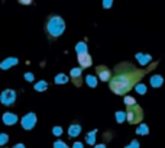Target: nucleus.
Returning <instances> with one entry per match:
<instances>
[{
    "mask_svg": "<svg viewBox=\"0 0 165 148\" xmlns=\"http://www.w3.org/2000/svg\"><path fill=\"white\" fill-rule=\"evenodd\" d=\"M156 66V62L145 70H140L136 68L132 62H120L117 64L113 70V77L109 81V87L114 94H119V96H125L128 92H130L132 87H135L138 81L142 78L152 67Z\"/></svg>",
    "mask_w": 165,
    "mask_h": 148,
    "instance_id": "1",
    "label": "nucleus"
},
{
    "mask_svg": "<svg viewBox=\"0 0 165 148\" xmlns=\"http://www.w3.org/2000/svg\"><path fill=\"white\" fill-rule=\"evenodd\" d=\"M64 31H65V22L61 16H58V15L48 16V19L45 22V32L49 36V39L59 38L64 33Z\"/></svg>",
    "mask_w": 165,
    "mask_h": 148,
    "instance_id": "2",
    "label": "nucleus"
},
{
    "mask_svg": "<svg viewBox=\"0 0 165 148\" xmlns=\"http://www.w3.org/2000/svg\"><path fill=\"white\" fill-rule=\"evenodd\" d=\"M126 116H128L126 119H128L129 123L136 125V123H139L140 121L144 119V110H142V108H140L139 104L128 106V109H126Z\"/></svg>",
    "mask_w": 165,
    "mask_h": 148,
    "instance_id": "3",
    "label": "nucleus"
},
{
    "mask_svg": "<svg viewBox=\"0 0 165 148\" xmlns=\"http://www.w3.org/2000/svg\"><path fill=\"white\" fill-rule=\"evenodd\" d=\"M15 100H16V92L12 89H6L0 94V102L5 106H12V104H15Z\"/></svg>",
    "mask_w": 165,
    "mask_h": 148,
    "instance_id": "4",
    "label": "nucleus"
},
{
    "mask_svg": "<svg viewBox=\"0 0 165 148\" xmlns=\"http://www.w3.org/2000/svg\"><path fill=\"white\" fill-rule=\"evenodd\" d=\"M20 123H22V126H23V129H26V131L32 129L33 126L36 125V115H35L33 112H31V113H26L25 116L22 118Z\"/></svg>",
    "mask_w": 165,
    "mask_h": 148,
    "instance_id": "5",
    "label": "nucleus"
},
{
    "mask_svg": "<svg viewBox=\"0 0 165 148\" xmlns=\"http://www.w3.org/2000/svg\"><path fill=\"white\" fill-rule=\"evenodd\" d=\"M96 73H97V76L102 81H110L112 80V71L106 66H99L96 68Z\"/></svg>",
    "mask_w": 165,
    "mask_h": 148,
    "instance_id": "6",
    "label": "nucleus"
},
{
    "mask_svg": "<svg viewBox=\"0 0 165 148\" xmlns=\"http://www.w3.org/2000/svg\"><path fill=\"white\" fill-rule=\"evenodd\" d=\"M77 60H78L80 66H81L83 68H87V67H90V66L93 64L91 55H90L88 52H87V54H78V55H77Z\"/></svg>",
    "mask_w": 165,
    "mask_h": 148,
    "instance_id": "7",
    "label": "nucleus"
},
{
    "mask_svg": "<svg viewBox=\"0 0 165 148\" xmlns=\"http://www.w3.org/2000/svg\"><path fill=\"white\" fill-rule=\"evenodd\" d=\"M71 80H73V83L75 84V86H81V68H71Z\"/></svg>",
    "mask_w": 165,
    "mask_h": 148,
    "instance_id": "8",
    "label": "nucleus"
},
{
    "mask_svg": "<svg viewBox=\"0 0 165 148\" xmlns=\"http://www.w3.org/2000/svg\"><path fill=\"white\" fill-rule=\"evenodd\" d=\"M17 62H19L17 58H15V57H9V58H6V60H3L2 62H0V68H2V70H7V68L16 66Z\"/></svg>",
    "mask_w": 165,
    "mask_h": 148,
    "instance_id": "9",
    "label": "nucleus"
},
{
    "mask_svg": "<svg viewBox=\"0 0 165 148\" xmlns=\"http://www.w3.org/2000/svg\"><path fill=\"white\" fill-rule=\"evenodd\" d=\"M17 122V116L15 115V113H9V112H6L5 115H3V123L5 125H15Z\"/></svg>",
    "mask_w": 165,
    "mask_h": 148,
    "instance_id": "10",
    "label": "nucleus"
},
{
    "mask_svg": "<svg viewBox=\"0 0 165 148\" xmlns=\"http://www.w3.org/2000/svg\"><path fill=\"white\" fill-rule=\"evenodd\" d=\"M80 132H81V126H80V125H77V123H73V125L68 128V137H71V138L78 137V135H80Z\"/></svg>",
    "mask_w": 165,
    "mask_h": 148,
    "instance_id": "11",
    "label": "nucleus"
},
{
    "mask_svg": "<svg viewBox=\"0 0 165 148\" xmlns=\"http://www.w3.org/2000/svg\"><path fill=\"white\" fill-rule=\"evenodd\" d=\"M162 83H164V78L161 76H154L151 78V84H152V87H159L162 86Z\"/></svg>",
    "mask_w": 165,
    "mask_h": 148,
    "instance_id": "12",
    "label": "nucleus"
},
{
    "mask_svg": "<svg viewBox=\"0 0 165 148\" xmlns=\"http://www.w3.org/2000/svg\"><path fill=\"white\" fill-rule=\"evenodd\" d=\"M136 58H138V61H139L142 66L148 64V62L151 61V55H144V54H136Z\"/></svg>",
    "mask_w": 165,
    "mask_h": 148,
    "instance_id": "13",
    "label": "nucleus"
},
{
    "mask_svg": "<svg viewBox=\"0 0 165 148\" xmlns=\"http://www.w3.org/2000/svg\"><path fill=\"white\" fill-rule=\"evenodd\" d=\"M96 134H97V131H96V129L91 131L90 134H87V137H86V142H87V144H90V145H93L94 142H96Z\"/></svg>",
    "mask_w": 165,
    "mask_h": 148,
    "instance_id": "14",
    "label": "nucleus"
},
{
    "mask_svg": "<svg viewBox=\"0 0 165 148\" xmlns=\"http://www.w3.org/2000/svg\"><path fill=\"white\" fill-rule=\"evenodd\" d=\"M86 83L88 84L90 87H93V89L97 87V78L94 77V76H90V74H88V76L86 77Z\"/></svg>",
    "mask_w": 165,
    "mask_h": 148,
    "instance_id": "15",
    "label": "nucleus"
},
{
    "mask_svg": "<svg viewBox=\"0 0 165 148\" xmlns=\"http://www.w3.org/2000/svg\"><path fill=\"white\" fill-rule=\"evenodd\" d=\"M46 89H48V83H46V81H38L36 84H35V90L36 92H45Z\"/></svg>",
    "mask_w": 165,
    "mask_h": 148,
    "instance_id": "16",
    "label": "nucleus"
},
{
    "mask_svg": "<svg viewBox=\"0 0 165 148\" xmlns=\"http://www.w3.org/2000/svg\"><path fill=\"white\" fill-rule=\"evenodd\" d=\"M75 51H77V55L78 54H87V45L84 42H78L75 45Z\"/></svg>",
    "mask_w": 165,
    "mask_h": 148,
    "instance_id": "17",
    "label": "nucleus"
},
{
    "mask_svg": "<svg viewBox=\"0 0 165 148\" xmlns=\"http://www.w3.org/2000/svg\"><path fill=\"white\" fill-rule=\"evenodd\" d=\"M67 76L65 74H62V73H59V74H57L55 76V78H54V81L57 83V84H64V83H67Z\"/></svg>",
    "mask_w": 165,
    "mask_h": 148,
    "instance_id": "18",
    "label": "nucleus"
},
{
    "mask_svg": "<svg viewBox=\"0 0 165 148\" xmlns=\"http://www.w3.org/2000/svg\"><path fill=\"white\" fill-rule=\"evenodd\" d=\"M148 132H149V129H148L146 125H140L139 128L136 129V134H138V135H146Z\"/></svg>",
    "mask_w": 165,
    "mask_h": 148,
    "instance_id": "19",
    "label": "nucleus"
},
{
    "mask_svg": "<svg viewBox=\"0 0 165 148\" xmlns=\"http://www.w3.org/2000/svg\"><path fill=\"white\" fill-rule=\"evenodd\" d=\"M125 118H128L125 112H120V110H119V112H116V121L119 122V123H122V122L125 121Z\"/></svg>",
    "mask_w": 165,
    "mask_h": 148,
    "instance_id": "20",
    "label": "nucleus"
},
{
    "mask_svg": "<svg viewBox=\"0 0 165 148\" xmlns=\"http://www.w3.org/2000/svg\"><path fill=\"white\" fill-rule=\"evenodd\" d=\"M125 103L126 106H133V104H136V100L132 96H125Z\"/></svg>",
    "mask_w": 165,
    "mask_h": 148,
    "instance_id": "21",
    "label": "nucleus"
},
{
    "mask_svg": "<svg viewBox=\"0 0 165 148\" xmlns=\"http://www.w3.org/2000/svg\"><path fill=\"white\" fill-rule=\"evenodd\" d=\"M135 87H136V92H138V93L145 94V92H146V86H145V84H140V83H139V84H136Z\"/></svg>",
    "mask_w": 165,
    "mask_h": 148,
    "instance_id": "22",
    "label": "nucleus"
},
{
    "mask_svg": "<svg viewBox=\"0 0 165 148\" xmlns=\"http://www.w3.org/2000/svg\"><path fill=\"white\" fill-rule=\"evenodd\" d=\"M52 134L55 137H61L62 135V128H61V126H54V128H52Z\"/></svg>",
    "mask_w": 165,
    "mask_h": 148,
    "instance_id": "23",
    "label": "nucleus"
},
{
    "mask_svg": "<svg viewBox=\"0 0 165 148\" xmlns=\"http://www.w3.org/2000/svg\"><path fill=\"white\" fill-rule=\"evenodd\" d=\"M54 148H68V145L65 144V142H62V141H55L54 142Z\"/></svg>",
    "mask_w": 165,
    "mask_h": 148,
    "instance_id": "24",
    "label": "nucleus"
},
{
    "mask_svg": "<svg viewBox=\"0 0 165 148\" xmlns=\"http://www.w3.org/2000/svg\"><path fill=\"white\" fill-rule=\"evenodd\" d=\"M9 141V135L7 134H0V145H3Z\"/></svg>",
    "mask_w": 165,
    "mask_h": 148,
    "instance_id": "25",
    "label": "nucleus"
},
{
    "mask_svg": "<svg viewBox=\"0 0 165 148\" xmlns=\"http://www.w3.org/2000/svg\"><path fill=\"white\" fill-rule=\"evenodd\" d=\"M113 5V0H103V7L104 9H110Z\"/></svg>",
    "mask_w": 165,
    "mask_h": 148,
    "instance_id": "26",
    "label": "nucleus"
},
{
    "mask_svg": "<svg viewBox=\"0 0 165 148\" xmlns=\"http://www.w3.org/2000/svg\"><path fill=\"white\" fill-rule=\"evenodd\" d=\"M25 78H26V81H33V80H35V76H33L32 73H25Z\"/></svg>",
    "mask_w": 165,
    "mask_h": 148,
    "instance_id": "27",
    "label": "nucleus"
},
{
    "mask_svg": "<svg viewBox=\"0 0 165 148\" xmlns=\"http://www.w3.org/2000/svg\"><path fill=\"white\" fill-rule=\"evenodd\" d=\"M125 148H139V142L135 139V141H132V142H130L128 147H125Z\"/></svg>",
    "mask_w": 165,
    "mask_h": 148,
    "instance_id": "28",
    "label": "nucleus"
},
{
    "mask_svg": "<svg viewBox=\"0 0 165 148\" xmlns=\"http://www.w3.org/2000/svg\"><path fill=\"white\" fill-rule=\"evenodd\" d=\"M17 2H19L20 5H25V6H28V5H32V2H33V0H17Z\"/></svg>",
    "mask_w": 165,
    "mask_h": 148,
    "instance_id": "29",
    "label": "nucleus"
},
{
    "mask_svg": "<svg viewBox=\"0 0 165 148\" xmlns=\"http://www.w3.org/2000/svg\"><path fill=\"white\" fill-rule=\"evenodd\" d=\"M73 148H84V147H83V144H81V142H74Z\"/></svg>",
    "mask_w": 165,
    "mask_h": 148,
    "instance_id": "30",
    "label": "nucleus"
},
{
    "mask_svg": "<svg viewBox=\"0 0 165 148\" xmlns=\"http://www.w3.org/2000/svg\"><path fill=\"white\" fill-rule=\"evenodd\" d=\"M13 148H25V145H23V144H16Z\"/></svg>",
    "mask_w": 165,
    "mask_h": 148,
    "instance_id": "31",
    "label": "nucleus"
},
{
    "mask_svg": "<svg viewBox=\"0 0 165 148\" xmlns=\"http://www.w3.org/2000/svg\"><path fill=\"white\" fill-rule=\"evenodd\" d=\"M94 148H106V145H104V144H99V145L94 147Z\"/></svg>",
    "mask_w": 165,
    "mask_h": 148,
    "instance_id": "32",
    "label": "nucleus"
}]
</instances>
